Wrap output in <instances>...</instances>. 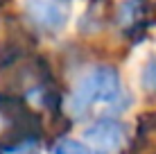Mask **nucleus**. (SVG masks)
Listing matches in <instances>:
<instances>
[{
  "label": "nucleus",
  "instance_id": "nucleus-3",
  "mask_svg": "<svg viewBox=\"0 0 156 154\" xmlns=\"http://www.w3.org/2000/svg\"><path fill=\"white\" fill-rule=\"evenodd\" d=\"M84 138L88 141L90 154H118L127 141V125L115 116H100L86 127Z\"/></svg>",
  "mask_w": 156,
  "mask_h": 154
},
{
  "label": "nucleus",
  "instance_id": "nucleus-6",
  "mask_svg": "<svg viewBox=\"0 0 156 154\" xmlns=\"http://www.w3.org/2000/svg\"><path fill=\"white\" fill-rule=\"evenodd\" d=\"M140 82H143V88H145V91L156 93V57H152V59L143 66Z\"/></svg>",
  "mask_w": 156,
  "mask_h": 154
},
{
  "label": "nucleus",
  "instance_id": "nucleus-4",
  "mask_svg": "<svg viewBox=\"0 0 156 154\" xmlns=\"http://www.w3.org/2000/svg\"><path fill=\"white\" fill-rule=\"evenodd\" d=\"M25 14L30 25L41 34H57L70 18L68 0H25Z\"/></svg>",
  "mask_w": 156,
  "mask_h": 154
},
{
  "label": "nucleus",
  "instance_id": "nucleus-2",
  "mask_svg": "<svg viewBox=\"0 0 156 154\" xmlns=\"http://www.w3.org/2000/svg\"><path fill=\"white\" fill-rule=\"evenodd\" d=\"M43 131L41 116L20 95L0 93V154L23 143H39Z\"/></svg>",
  "mask_w": 156,
  "mask_h": 154
},
{
  "label": "nucleus",
  "instance_id": "nucleus-5",
  "mask_svg": "<svg viewBox=\"0 0 156 154\" xmlns=\"http://www.w3.org/2000/svg\"><path fill=\"white\" fill-rule=\"evenodd\" d=\"M55 154H90L88 145L75 138H63L55 145Z\"/></svg>",
  "mask_w": 156,
  "mask_h": 154
},
{
  "label": "nucleus",
  "instance_id": "nucleus-1",
  "mask_svg": "<svg viewBox=\"0 0 156 154\" xmlns=\"http://www.w3.org/2000/svg\"><path fill=\"white\" fill-rule=\"evenodd\" d=\"M95 104H106L111 116L125 111L131 104V95L122 88L120 75L111 63L93 66L77 82V88L70 98V111L75 118H84Z\"/></svg>",
  "mask_w": 156,
  "mask_h": 154
}]
</instances>
